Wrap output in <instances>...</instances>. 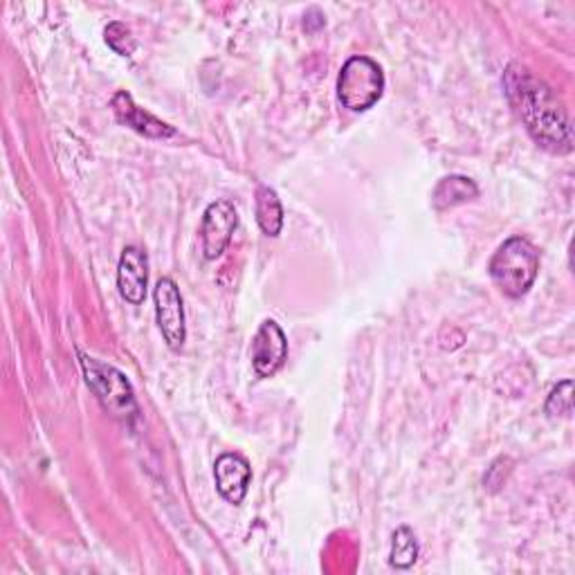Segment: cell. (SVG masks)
I'll return each instance as SVG.
<instances>
[{
	"label": "cell",
	"mask_w": 575,
	"mask_h": 575,
	"mask_svg": "<svg viewBox=\"0 0 575 575\" xmlns=\"http://www.w3.org/2000/svg\"><path fill=\"white\" fill-rule=\"evenodd\" d=\"M504 88L528 136L546 151L564 156L573 151L568 115L557 95L528 68L510 63L504 72Z\"/></svg>",
	"instance_id": "cell-1"
},
{
	"label": "cell",
	"mask_w": 575,
	"mask_h": 575,
	"mask_svg": "<svg viewBox=\"0 0 575 575\" xmlns=\"http://www.w3.org/2000/svg\"><path fill=\"white\" fill-rule=\"evenodd\" d=\"M81 371L86 378V385L97 396L99 405L115 418L125 425H133L138 420V400L133 385L129 378L112 365H106L92 356H86L79 351Z\"/></svg>",
	"instance_id": "cell-2"
},
{
	"label": "cell",
	"mask_w": 575,
	"mask_h": 575,
	"mask_svg": "<svg viewBox=\"0 0 575 575\" xmlns=\"http://www.w3.org/2000/svg\"><path fill=\"white\" fill-rule=\"evenodd\" d=\"M488 270L495 286L506 297L519 299L533 288L537 279L539 252L528 239L513 237L504 246H499Z\"/></svg>",
	"instance_id": "cell-3"
},
{
	"label": "cell",
	"mask_w": 575,
	"mask_h": 575,
	"mask_svg": "<svg viewBox=\"0 0 575 575\" xmlns=\"http://www.w3.org/2000/svg\"><path fill=\"white\" fill-rule=\"evenodd\" d=\"M385 92V72L369 57H351L337 77V97L344 108L365 112L374 108Z\"/></svg>",
	"instance_id": "cell-4"
},
{
	"label": "cell",
	"mask_w": 575,
	"mask_h": 575,
	"mask_svg": "<svg viewBox=\"0 0 575 575\" xmlns=\"http://www.w3.org/2000/svg\"><path fill=\"white\" fill-rule=\"evenodd\" d=\"M153 301H156V319L167 347L171 351H180L187 339V324H185V301L178 284L169 277H162L156 284Z\"/></svg>",
	"instance_id": "cell-5"
},
{
	"label": "cell",
	"mask_w": 575,
	"mask_h": 575,
	"mask_svg": "<svg viewBox=\"0 0 575 575\" xmlns=\"http://www.w3.org/2000/svg\"><path fill=\"white\" fill-rule=\"evenodd\" d=\"M237 227H239V214L232 202L227 200L211 202L202 214V227H200L205 259L209 261L218 259L229 246V241H232Z\"/></svg>",
	"instance_id": "cell-6"
},
{
	"label": "cell",
	"mask_w": 575,
	"mask_h": 575,
	"mask_svg": "<svg viewBox=\"0 0 575 575\" xmlns=\"http://www.w3.org/2000/svg\"><path fill=\"white\" fill-rule=\"evenodd\" d=\"M252 367L259 378H272L288 358V339L275 319H266L252 339Z\"/></svg>",
	"instance_id": "cell-7"
},
{
	"label": "cell",
	"mask_w": 575,
	"mask_h": 575,
	"mask_svg": "<svg viewBox=\"0 0 575 575\" xmlns=\"http://www.w3.org/2000/svg\"><path fill=\"white\" fill-rule=\"evenodd\" d=\"M214 479L220 497L229 504L239 506L246 495L252 479V468L246 458L237 452H225L216 458L214 464Z\"/></svg>",
	"instance_id": "cell-8"
},
{
	"label": "cell",
	"mask_w": 575,
	"mask_h": 575,
	"mask_svg": "<svg viewBox=\"0 0 575 575\" xmlns=\"http://www.w3.org/2000/svg\"><path fill=\"white\" fill-rule=\"evenodd\" d=\"M112 112L115 118H118L120 125L133 129L136 133L145 136V138H151V140H167V138H174L176 136V129L165 125L162 120H158L156 115H151L149 110L140 108L133 97L129 92H118L112 97Z\"/></svg>",
	"instance_id": "cell-9"
},
{
	"label": "cell",
	"mask_w": 575,
	"mask_h": 575,
	"mask_svg": "<svg viewBox=\"0 0 575 575\" xmlns=\"http://www.w3.org/2000/svg\"><path fill=\"white\" fill-rule=\"evenodd\" d=\"M149 286V257L145 250L129 246L125 248L118 266V290L125 301L140 306L147 297Z\"/></svg>",
	"instance_id": "cell-10"
},
{
	"label": "cell",
	"mask_w": 575,
	"mask_h": 575,
	"mask_svg": "<svg viewBox=\"0 0 575 575\" xmlns=\"http://www.w3.org/2000/svg\"><path fill=\"white\" fill-rule=\"evenodd\" d=\"M479 196V187L475 185V180L466 178V176H447L443 178L434 194H432V205L434 209L443 211V209H452L456 205L470 202Z\"/></svg>",
	"instance_id": "cell-11"
},
{
	"label": "cell",
	"mask_w": 575,
	"mask_h": 575,
	"mask_svg": "<svg viewBox=\"0 0 575 575\" xmlns=\"http://www.w3.org/2000/svg\"><path fill=\"white\" fill-rule=\"evenodd\" d=\"M257 222L261 227V232L270 239L281 235L284 227V207L277 196V191L268 185H261L257 189Z\"/></svg>",
	"instance_id": "cell-12"
},
{
	"label": "cell",
	"mask_w": 575,
	"mask_h": 575,
	"mask_svg": "<svg viewBox=\"0 0 575 575\" xmlns=\"http://www.w3.org/2000/svg\"><path fill=\"white\" fill-rule=\"evenodd\" d=\"M418 539L409 526H400L391 537V553L389 564L396 568H409L418 559Z\"/></svg>",
	"instance_id": "cell-13"
},
{
	"label": "cell",
	"mask_w": 575,
	"mask_h": 575,
	"mask_svg": "<svg viewBox=\"0 0 575 575\" xmlns=\"http://www.w3.org/2000/svg\"><path fill=\"white\" fill-rule=\"evenodd\" d=\"M103 37H106V43L118 52L122 57H131L136 52V37L133 32L120 23V21H112L106 30H103Z\"/></svg>",
	"instance_id": "cell-14"
},
{
	"label": "cell",
	"mask_w": 575,
	"mask_h": 575,
	"mask_svg": "<svg viewBox=\"0 0 575 575\" xmlns=\"http://www.w3.org/2000/svg\"><path fill=\"white\" fill-rule=\"evenodd\" d=\"M544 412H546L548 418H557V416L566 418V416H571V412H573V383L571 380L559 383L551 391Z\"/></svg>",
	"instance_id": "cell-15"
}]
</instances>
